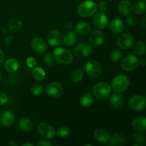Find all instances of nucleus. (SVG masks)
Masks as SVG:
<instances>
[{
  "mask_svg": "<svg viewBox=\"0 0 146 146\" xmlns=\"http://www.w3.org/2000/svg\"><path fill=\"white\" fill-rule=\"evenodd\" d=\"M98 6L93 1H85L81 2L78 7V13L81 17L88 18L96 13Z\"/></svg>",
  "mask_w": 146,
  "mask_h": 146,
  "instance_id": "obj_1",
  "label": "nucleus"
},
{
  "mask_svg": "<svg viewBox=\"0 0 146 146\" xmlns=\"http://www.w3.org/2000/svg\"><path fill=\"white\" fill-rule=\"evenodd\" d=\"M54 58L57 62L67 65L71 64L74 59L72 53L64 47H58L54 51Z\"/></svg>",
  "mask_w": 146,
  "mask_h": 146,
  "instance_id": "obj_2",
  "label": "nucleus"
},
{
  "mask_svg": "<svg viewBox=\"0 0 146 146\" xmlns=\"http://www.w3.org/2000/svg\"><path fill=\"white\" fill-rule=\"evenodd\" d=\"M93 94L98 99L104 100L110 96L111 94V87L108 83L99 82L94 86Z\"/></svg>",
  "mask_w": 146,
  "mask_h": 146,
  "instance_id": "obj_3",
  "label": "nucleus"
},
{
  "mask_svg": "<svg viewBox=\"0 0 146 146\" xmlns=\"http://www.w3.org/2000/svg\"><path fill=\"white\" fill-rule=\"evenodd\" d=\"M130 85V81L128 77L123 74L117 75L113 78L111 86L113 89L118 93L123 92L126 91Z\"/></svg>",
  "mask_w": 146,
  "mask_h": 146,
  "instance_id": "obj_4",
  "label": "nucleus"
},
{
  "mask_svg": "<svg viewBox=\"0 0 146 146\" xmlns=\"http://www.w3.org/2000/svg\"><path fill=\"white\" fill-rule=\"evenodd\" d=\"M102 66L97 61L91 60L85 64L84 71L88 76L91 78H97L102 73Z\"/></svg>",
  "mask_w": 146,
  "mask_h": 146,
  "instance_id": "obj_5",
  "label": "nucleus"
},
{
  "mask_svg": "<svg viewBox=\"0 0 146 146\" xmlns=\"http://www.w3.org/2000/svg\"><path fill=\"white\" fill-rule=\"evenodd\" d=\"M128 104L133 111H142L145 107V98L143 96L134 95L128 99Z\"/></svg>",
  "mask_w": 146,
  "mask_h": 146,
  "instance_id": "obj_6",
  "label": "nucleus"
},
{
  "mask_svg": "<svg viewBox=\"0 0 146 146\" xmlns=\"http://www.w3.org/2000/svg\"><path fill=\"white\" fill-rule=\"evenodd\" d=\"M93 53V47L87 43H81L76 46L74 54L78 58H86L90 56Z\"/></svg>",
  "mask_w": 146,
  "mask_h": 146,
  "instance_id": "obj_7",
  "label": "nucleus"
},
{
  "mask_svg": "<svg viewBox=\"0 0 146 146\" xmlns=\"http://www.w3.org/2000/svg\"><path fill=\"white\" fill-rule=\"evenodd\" d=\"M138 65H139V60L133 55H128L124 57L121 63V68L126 71H133L136 68Z\"/></svg>",
  "mask_w": 146,
  "mask_h": 146,
  "instance_id": "obj_8",
  "label": "nucleus"
},
{
  "mask_svg": "<svg viewBox=\"0 0 146 146\" xmlns=\"http://www.w3.org/2000/svg\"><path fill=\"white\" fill-rule=\"evenodd\" d=\"M45 91L47 95L49 96L58 98V97H61L64 94V88L62 86L58 83L51 82L46 86Z\"/></svg>",
  "mask_w": 146,
  "mask_h": 146,
  "instance_id": "obj_9",
  "label": "nucleus"
},
{
  "mask_svg": "<svg viewBox=\"0 0 146 146\" xmlns=\"http://www.w3.org/2000/svg\"><path fill=\"white\" fill-rule=\"evenodd\" d=\"M134 42V38L132 34L125 33L120 36L117 39L116 43L121 49L128 50L131 48Z\"/></svg>",
  "mask_w": 146,
  "mask_h": 146,
  "instance_id": "obj_10",
  "label": "nucleus"
},
{
  "mask_svg": "<svg viewBox=\"0 0 146 146\" xmlns=\"http://www.w3.org/2000/svg\"><path fill=\"white\" fill-rule=\"evenodd\" d=\"M37 131L38 133L46 139H51L55 136L56 131L53 126L47 123H41L38 125Z\"/></svg>",
  "mask_w": 146,
  "mask_h": 146,
  "instance_id": "obj_11",
  "label": "nucleus"
},
{
  "mask_svg": "<svg viewBox=\"0 0 146 146\" xmlns=\"http://www.w3.org/2000/svg\"><path fill=\"white\" fill-rule=\"evenodd\" d=\"M94 25L98 29H104L108 24V18L104 12L97 13L94 17Z\"/></svg>",
  "mask_w": 146,
  "mask_h": 146,
  "instance_id": "obj_12",
  "label": "nucleus"
},
{
  "mask_svg": "<svg viewBox=\"0 0 146 146\" xmlns=\"http://www.w3.org/2000/svg\"><path fill=\"white\" fill-rule=\"evenodd\" d=\"M47 41L51 46H57L59 45L62 40L61 34L58 30H51L46 36Z\"/></svg>",
  "mask_w": 146,
  "mask_h": 146,
  "instance_id": "obj_13",
  "label": "nucleus"
},
{
  "mask_svg": "<svg viewBox=\"0 0 146 146\" xmlns=\"http://www.w3.org/2000/svg\"><path fill=\"white\" fill-rule=\"evenodd\" d=\"M31 47L38 54H43L47 49V44L44 39L40 37H35L31 42Z\"/></svg>",
  "mask_w": 146,
  "mask_h": 146,
  "instance_id": "obj_14",
  "label": "nucleus"
},
{
  "mask_svg": "<svg viewBox=\"0 0 146 146\" xmlns=\"http://www.w3.org/2000/svg\"><path fill=\"white\" fill-rule=\"evenodd\" d=\"M109 102L113 108H115V109H121L123 107L124 104H125V98L121 94L117 92L113 94L111 96Z\"/></svg>",
  "mask_w": 146,
  "mask_h": 146,
  "instance_id": "obj_15",
  "label": "nucleus"
},
{
  "mask_svg": "<svg viewBox=\"0 0 146 146\" xmlns=\"http://www.w3.org/2000/svg\"><path fill=\"white\" fill-rule=\"evenodd\" d=\"M94 138L98 142L101 143H106L109 141L111 135L108 131L104 128H98L94 131Z\"/></svg>",
  "mask_w": 146,
  "mask_h": 146,
  "instance_id": "obj_16",
  "label": "nucleus"
},
{
  "mask_svg": "<svg viewBox=\"0 0 146 146\" xmlns=\"http://www.w3.org/2000/svg\"><path fill=\"white\" fill-rule=\"evenodd\" d=\"M89 41L94 46H101L104 42V34L100 30H94L90 34Z\"/></svg>",
  "mask_w": 146,
  "mask_h": 146,
  "instance_id": "obj_17",
  "label": "nucleus"
},
{
  "mask_svg": "<svg viewBox=\"0 0 146 146\" xmlns=\"http://www.w3.org/2000/svg\"><path fill=\"white\" fill-rule=\"evenodd\" d=\"M16 120L15 115L10 111H7L1 114L0 117V123L4 127H9L12 125Z\"/></svg>",
  "mask_w": 146,
  "mask_h": 146,
  "instance_id": "obj_18",
  "label": "nucleus"
},
{
  "mask_svg": "<svg viewBox=\"0 0 146 146\" xmlns=\"http://www.w3.org/2000/svg\"><path fill=\"white\" fill-rule=\"evenodd\" d=\"M109 28L113 34H120L123 31L125 25L121 19L115 18L110 22Z\"/></svg>",
  "mask_w": 146,
  "mask_h": 146,
  "instance_id": "obj_19",
  "label": "nucleus"
},
{
  "mask_svg": "<svg viewBox=\"0 0 146 146\" xmlns=\"http://www.w3.org/2000/svg\"><path fill=\"white\" fill-rule=\"evenodd\" d=\"M118 9L123 16H128L133 11V6L128 0H121L118 5Z\"/></svg>",
  "mask_w": 146,
  "mask_h": 146,
  "instance_id": "obj_20",
  "label": "nucleus"
},
{
  "mask_svg": "<svg viewBox=\"0 0 146 146\" xmlns=\"http://www.w3.org/2000/svg\"><path fill=\"white\" fill-rule=\"evenodd\" d=\"M133 127L138 132H143L146 130V118L145 116H139L133 120Z\"/></svg>",
  "mask_w": 146,
  "mask_h": 146,
  "instance_id": "obj_21",
  "label": "nucleus"
},
{
  "mask_svg": "<svg viewBox=\"0 0 146 146\" xmlns=\"http://www.w3.org/2000/svg\"><path fill=\"white\" fill-rule=\"evenodd\" d=\"M33 126H34V124H33L32 121L29 118L24 117L19 121V127L21 131H24V132H29V131H31Z\"/></svg>",
  "mask_w": 146,
  "mask_h": 146,
  "instance_id": "obj_22",
  "label": "nucleus"
},
{
  "mask_svg": "<svg viewBox=\"0 0 146 146\" xmlns=\"http://www.w3.org/2000/svg\"><path fill=\"white\" fill-rule=\"evenodd\" d=\"M77 41V36L73 31H68L64 35L63 42L67 46H71L76 44Z\"/></svg>",
  "mask_w": 146,
  "mask_h": 146,
  "instance_id": "obj_23",
  "label": "nucleus"
},
{
  "mask_svg": "<svg viewBox=\"0 0 146 146\" xmlns=\"http://www.w3.org/2000/svg\"><path fill=\"white\" fill-rule=\"evenodd\" d=\"M4 68L6 71L9 73L15 72L19 68V62L17 59L14 58H9L4 64Z\"/></svg>",
  "mask_w": 146,
  "mask_h": 146,
  "instance_id": "obj_24",
  "label": "nucleus"
},
{
  "mask_svg": "<svg viewBox=\"0 0 146 146\" xmlns=\"http://www.w3.org/2000/svg\"><path fill=\"white\" fill-rule=\"evenodd\" d=\"M81 106L85 108H89L91 106L94 104V98L93 95H91L90 93H86V94H83L81 97V100H80Z\"/></svg>",
  "mask_w": 146,
  "mask_h": 146,
  "instance_id": "obj_25",
  "label": "nucleus"
},
{
  "mask_svg": "<svg viewBox=\"0 0 146 146\" xmlns=\"http://www.w3.org/2000/svg\"><path fill=\"white\" fill-rule=\"evenodd\" d=\"M108 142L110 143V145L113 146H120L123 145L125 143V138L123 135L121 133H114Z\"/></svg>",
  "mask_w": 146,
  "mask_h": 146,
  "instance_id": "obj_26",
  "label": "nucleus"
},
{
  "mask_svg": "<svg viewBox=\"0 0 146 146\" xmlns=\"http://www.w3.org/2000/svg\"><path fill=\"white\" fill-rule=\"evenodd\" d=\"M76 32L78 33L79 35L84 36L87 35L88 34H89V32L91 31V27L88 23L87 22H81L78 23L76 25Z\"/></svg>",
  "mask_w": 146,
  "mask_h": 146,
  "instance_id": "obj_27",
  "label": "nucleus"
},
{
  "mask_svg": "<svg viewBox=\"0 0 146 146\" xmlns=\"http://www.w3.org/2000/svg\"><path fill=\"white\" fill-rule=\"evenodd\" d=\"M9 29L12 32H17L22 28V23L19 19L12 18L9 21Z\"/></svg>",
  "mask_w": 146,
  "mask_h": 146,
  "instance_id": "obj_28",
  "label": "nucleus"
},
{
  "mask_svg": "<svg viewBox=\"0 0 146 146\" xmlns=\"http://www.w3.org/2000/svg\"><path fill=\"white\" fill-rule=\"evenodd\" d=\"M134 52L139 56H144L145 54V46L143 41H137L134 44Z\"/></svg>",
  "mask_w": 146,
  "mask_h": 146,
  "instance_id": "obj_29",
  "label": "nucleus"
},
{
  "mask_svg": "<svg viewBox=\"0 0 146 146\" xmlns=\"http://www.w3.org/2000/svg\"><path fill=\"white\" fill-rule=\"evenodd\" d=\"M32 76L34 79L38 81H41L44 79L46 76L45 71L41 67H34L32 70Z\"/></svg>",
  "mask_w": 146,
  "mask_h": 146,
  "instance_id": "obj_30",
  "label": "nucleus"
},
{
  "mask_svg": "<svg viewBox=\"0 0 146 146\" xmlns=\"http://www.w3.org/2000/svg\"><path fill=\"white\" fill-rule=\"evenodd\" d=\"M133 11L136 14H141L145 11V1H138L134 4L133 7Z\"/></svg>",
  "mask_w": 146,
  "mask_h": 146,
  "instance_id": "obj_31",
  "label": "nucleus"
},
{
  "mask_svg": "<svg viewBox=\"0 0 146 146\" xmlns=\"http://www.w3.org/2000/svg\"><path fill=\"white\" fill-rule=\"evenodd\" d=\"M84 78V72L81 69H76L71 75V80L74 83H78Z\"/></svg>",
  "mask_w": 146,
  "mask_h": 146,
  "instance_id": "obj_32",
  "label": "nucleus"
},
{
  "mask_svg": "<svg viewBox=\"0 0 146 146\" xmlns=\"http://www.w3.org/2000/svg\"><path fill=\"white\" fill-rule=\"evenodd\" d=\"M122 58V51L119 49H115L111 52L110 59L113 62H118Z\"/></svg>",
  "mask_w": 146,
  "mask_h": 146,
  "instance_id": "obj_33",
  "label": "nucleus"
},
{
  "mask_svg": "<svg viewBox=\"0 0 146 146\" xmlns=\"http://www.w3.org/2000/svg\"><path fill=\"white\" fill-rule=\"evenodd\" d=\"M70 133H71V131L66 126L59 127L57 130V135L61 138H66L69 136Z\"/></svg>",
  "mask_w": 146,
  "mask_h": 146,
  "instance_id": "obj_34",
  "label": "nucleus"
},
{
  "mask_svg": "<svg viewBox=\"0 0 146 146\" xmlns=\"http://www.w3.org/2000/svg\"><path fill=\"white\" fill-rule=\"evenodd\" d=\"M133 141L135 145H143L145 144V138L143 134L135 133L133 135Z\"/></svg>",
  "mask_w": 146,
  "mask_h": 146,
  "instance_id": "obj_35",
  "label": "nucleus"
},
{
  "mask_svg": "<svg viewBox=\"0 0 146 146\" xmlns=\"http://www.w3.org/2000/svg\"><path fill=\"white\" fill-rule=\"evenodd\" d=\"M43 62L47 66H53L54 64V62H55L54 56L52 54H49V53L46 54L44 56V58H43Z\"/></svg>",
  "mask_w": 146,
  "mask_h": 146,
  "instance_id": "obj_36",
  "label": "nucleus"
},
{
  "mask_svg": "<svg viewBox=\"0 0 146 146\" xmlns=\"http://www.w3.org/2000/svg\"><path fill=\"white\" fill-rule=\"evenodd\" d=\"M31 92L34 96H38L42 94V93L44 92V87L41 84H35V85H34L31 87Z\"/></svg>",
  "mask_w": 146,
  "mask_h": 146,
  "instance_id": "obj_37",
  "label": "nucleus"
},
{
  "mask_svg": "<svg viewBox=\"0 0 146 146\" xmlns=\"http://www.w3.org/2000/svg\"><path fill=\"white\" fill-rule=\"evenodd\" d=\"M26 63H27V65L28 66L29 68H34V67H35L36 66L37 61H36V59L34 57L30 56L27 58V61H26Z\"/></svg>",
  "mask_w": 146,
  "mask_h": 146,
  "instance_id": "obj_38",
  "label": "nucleus"
},
{
  "mask_svg": "<svg viewBox=\"0 0 146 146\" xmlns=\"http://www.w3.org/2000/svg\"><path fill=\"white\" fill-rule=\"evenodd\" d=\"M108 3L105 1H101V2L98 4V8L99 9V10L101 11V12H105V11H106L107 9H108Z\"/></svg>",
  "mask_w": 146,
  "mask_h": 146,
  "instance_id": "obj_39",
  "label": "nucleus"
},
{
  "mask_svg": "<svg viewBox=\"0 0 146 146\" xmlns=\"http://www.w3.org/2000/svg\"><path fill=\"white\" fill-rule=\"evenodd\" d=\"M8 96L4 93H0V105L2 106L8 102Z\"/></svg>",
  "mask_w": 146,
  "mask_h": 146,
  "instance_id": "obj_40",
  "label": "nucleus"
},
{
  "mask_svg": "<svg viewBox=\"0 0 146 146\" xmlns=\"http://www.w3.org/2000/svg\"><path fill=\"white\" fill-rule=\"evenodd\" d=\"M136 19L133 17H128L127 19V24L131 27H134L136 24Z\"/></svg>",
  "mask_w": 146,
  "mask_h": 146,
  "instance_id": "obj_41",
  "label": "nucleus"
},
{
  "mask_svg": "<svg viewBox=\"0 0 146 146\" xmlns=\"http://www.w3.org/2000/svg\"><path fill=\"white\" fill-rule=\"evenodd\" d=\"M53 144L51 143H50L49 141H41L37 144V145L38 146H51Z\"/></svg>",
  "mask_w": 146,
  "mask_h": 146,
  "instance_id": "obj_42",
  "label": "nucleus"
},
{
  "mask_svg": "<svg viewBox=\"0 0 146 146\" xmlns=\"http://www.w3.org/2000/svg\"><path fill=\"white\" fill-rule=\"evenodd\" d=\"M4 60V54L2 50L0 48V64H2Z\"/></svg>",
  "mask_w": 146,
  "mask_h": 146,
  "instance_id": "obj_43",
  "label": "nucleus"
},
{
  "mask_svg": "<svg viewBox=\"0 0 146 146\" xmlns=\"http://www.w3.org/2000/svg\"><path fill=\"white\" fill-rule=\"evenodd\" d=\"M11 40H12V37H11V36H8L6 37L5 39H4V42H5L7 44H8L11 42Z\"/></svg>",
  "mask_w": 146,
  "mask_h": 146,
  "instance_id": "obj_44",
  "label": "nucleus"
},
{
  "mask_svg": "<svg viewBox=\"0 0 146 146\" xmlns=\"http://www.w3.org/2000/svg\"><path fill=\"white\" fill-rule=\"evenodd\" d=\"M65 28L66 29H68V30H71V29L73 28V24H72V23H71V22L67 23V24H66V26H65Z\"/></svg>",
  "mask_w": 146,
  "mask_h": 146,
  "instance_id": "obj_45",
  "label": "nucleus"
},
{
  "mask_svg": "<svg viewBox=\"0 0 146 146\" xmlns=\"http://www.w3.org/2000/svg\"><path fill=\"white\" fill-rule=\"evenodd\" d=\"M139 64H141V66H144L146 65V60L145 58H141V61H139Z\"/></svg>",
  "mask_w": 146,
  "mask_h": 146,
  "instance_id": "obj_46",
  "label": "nucleus"
},
{
  "mask_svg": "<svg viewBox=\"0 0 146 146\" xmlns=\"http://www.w3.org/2000/svg\"><path fill=\"white\" fill-rule=\"evenodd\" d=\"M23 146H34V144L32 143H24L22 145Z\"/></svg>",
  "mask_w": 146,
  "mask_h": 146,
  "instance_id": "obj_47",
  "label": "nucleus"
},
{
  "mask_svg": "<svg viewBox=\"0 0 146 146\" xmlns=\"http://www.w3.org/2000/svg\"><path fill=\"white\" fill-rule=\"evenodd\" d=\"M9 145H18V144H17V143H15V142H11V143H9Z\"/></svg>",
  "mask_w": 146,
  "mask_h": 146,
  "instance_id": "obj_48",
  "label": "nucleus"
},
{
  "mask_svg": "<svg viewBox=\"0 0 146 146\" xmlns=\"http://www.w3.org/2000/svg\"><path fill=\"white\" fill-rule=\"evenodd\" d=\"M1 76H2V75H1V71H0V81H1Z\"/></svg>",
  "mask_w": 146,
  "mask_h": 146,
  "instance_id": "obj_49",
  "label": "nucleus"
},
{
  "mask_svg": "<svg viewBox=\"0 0 146 146\" xmlns=\"http://www.w3.org/2000/svg\"><path fill=\"white\" fill-rule=\"evenodd\" d=\"M108 1H113V0H108Z\"/></svg>",
  "mask_w": 146,
  "mask_h": 146,
  "instance_id": "obj_50",
  "label": "nucleus"
},
{
  "mask_svg": "<svg viewBox=\"0 0 146 146\" xmlns=\"http://www.w3.org/2000/svg\"><path fill=\"white\" fill-rule=\"evenodd\" d=\"M144 1H146V0H144Z\"/></svg>",
  "mask_w": 146,
  "mask_h": 146,
  "instance_id": "obj_51",
  "label": "nucleus"
}]
</instances>
